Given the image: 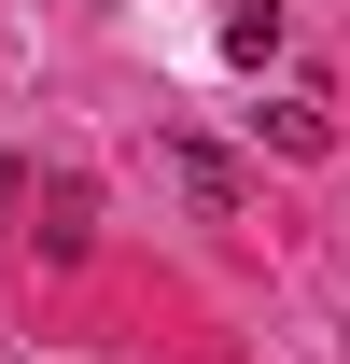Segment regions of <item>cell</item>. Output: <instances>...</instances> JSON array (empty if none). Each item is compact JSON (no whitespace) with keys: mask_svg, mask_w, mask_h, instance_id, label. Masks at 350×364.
Wrapping results in <instances>:
<instances>
[{"mask_svg":"<svg viewBox=\"0 0 350 364\" xmlns=\"http://www.w3.org/2000/svg\"><path fill=\"white\" fill-rule=\"evenodd\" d=\"M154 168H169V196H182V210H211V225L253 196V182H238V154H211V140H154Z\"/></svg>","mask_w":350,"mask_h":364,"instance_id":"6da1fadb","label":"cell"},{"mask_svg":"<svg viewBox=\"0 0 350 364\" xmlns=\"http://www.w3.org/2000/svg\"><path fill=\"white\" fill-rule=\"evenodd\" d=\"M28 210H43V225H28V238H43L56 267H70V252H85V238H98V196H85V182H70V168H56V182H28Z\"/></svg>","mask_w":350,"mask_h":364,"instance_id":"7a4b0ae2","label":"cell"},{"mask_svg":"<svg viewBox=\"0 0 350 364\" xmlns=\"http://www.w3.org/2000/svg\"><path fill=\"white\" fill-rule=\"evenodd\" d=\"M253 127L280 140V154H336V112H322V98H308V85H295V98H266Z\"/></svg>","mask_w":350,"mask_h":364,"instance_id":"3957f363","label":"cell"},{"mask_svg":"<svg viewBox=\"0 0 350 364\" xmlns=\"http://www.w3.org/2000/svg\"><path fill=\"white\" fill-rule=\"evenodd\" d=\"M224 56L266 70V56H280V0H224Z\"/></svg>","mask_w":350,"mask_h":364,"instance_id":"277c9868","label":"cell"},{"mask_svg":"<svg viewBox=\"0 0 350 364\" xmlns=\"http://www.w3.org/2000/svg\"><path fill=\"white\" fill-rule=\"evenodd\" d=\"M0 210H28V168H14V154H0Z\"/></svg>","mask_w":350,"mask_h":364,"instance_id":"5b68a950","label":"cell"},{"mask_svg":"<svg viewBox=\"0 0 350 364\" xmlns=\"http://www.w3.org/2000/svg\"><path fill=\"white\" fill-rule=\"evenodd\" d=\"M336 294H350V280H336Z\"/></svg>","mask_w":350,"mask_h":364,"instance_id":"8992f818","label":"cell"}]
</instances>
